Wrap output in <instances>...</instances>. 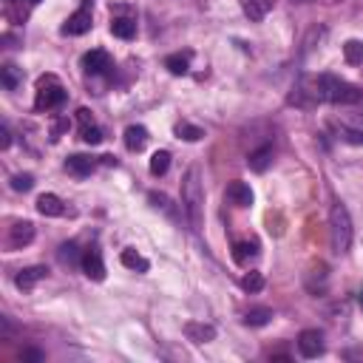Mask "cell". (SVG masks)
Masks as SVG:
<instances>
[{
  "instance_id": "obj_1",
  "label": "cell",
  "mask_w": 363,
  "mask_h": 363,
  "mask_svg": "<svg viewBox=\"0 0 363 363\" xmlns=\"http://www.w3.org/2000/svg\"><path fill=\"white\" fill-rule=\"evenodd\" d=\"M290 102L298 108H315V106H360L363 88L355 83H346L335 74H304L290 94Z\"/></svg>"
},
{
  "instance_id": "obj_2",
  "label": "cell",
  "mask_w": 363,
  "mask_h": 363,
  "mask_svg": "<svg viewBox=\"0 0 363 363\" xmlns=\"http://www.w3.org/2000/svg\"><path fill=\"white\" fill-rule=\"evenodd\" d=\"M182 211L190 222V230H201L204 227V185H201V168L193 165L187 168L185 179H182Z\"/></svg>"
},
{
  "instance_id": "obj_3",
  "label": "cell",
  "mask_w": 363,
  "mask_h": 363,
  "mask_svg": "<svg viewBox=\"0 0 363 363\" xmlns=\"http://www.w3.org/2000/svg\"><path fill=\"white\" fill-rule=\"evenodd\" d=\"M329 236H332V250L338 255L349 252L352 247V239H355V230H352V216L346 211L343 201H335L332 211H329Z\"/></svg>"
},
{
  "instance_id": "obj_4",
  "label": "cell",
  "mask_w": 363,
  "mask_h": 363,
  "mask_svg": "<svg viewBox=\"0 0 363 363\" xmlns=\"http://www.w3.org/2000/svg\"><path fill=\"white\" fill-rule=\"evenodd\" d=\"M66 102V88L55 74H45L37 80V94H34V108L37 111H55Z\"/></svg>"
},
{
  "instance_id": "obj_5",
  "label": "cell",
  "mask_w": 363,
  "mask_h": 363,
  "mask_svg": "<svg viewBox=\"0 0 363 363\" xmlns=\"http://www.w3.org/2000/svg\"><path fill=\"white\" fill-rule=\"evenodd\" d=\"M332 128L338 131V136L349 145H363V111L355 114H341L338 120H332Z\"/></svg>"
},
{
  "instance_id": "obj_6",
  "label": "cell",
  "mask_w": 363,
  "mask_h": 363,
  "mask_svg": "<svg viewBox=\"0 0 363 363\" xmlns=\"http://www.w3.org/2000/svg\"><path fill=\"white\" fill-rule=\"evenodd\" d=\"M91 26H94V15H91V3H85V6H80L66 23H63V34L66 37H80V34H85V31H91Z\"/></svg>"
},
{
  "instance_id": "obj_7",
  "label": "cell",
  "mask_w": 363,
  "mask_h": 363,
  "mask_svg": "<svg viewBox=\"0 0 363 363\" xmlns=\"http://www.w3.org/2000/svg\"><path fill=\"white\" fill-rule=\"evenodd\" d=\"M298 352L304 355V357H318V355H324V335L318 332V329H304L301 335H298Z\"/></svg>"
},
{
  "instance_id": "obj_8",
  "label": "cell",
  "mask_w": 363,
  "mask_h": 363,
  "mask_svg": "<svg viewBox=\"0 0 363 363\" xmlns=\"http://www.w3.org/2000/svg\"><path fill=\"white\" fill-rule=\"evenodd\" d=\"M83 69H85L88 74H108V71L114 69V63H111L108 51L94 48V51H88V55L83 57Z\"/></svg>"
},
{
  "instance_id": "obj_9",
  "label": "cell",
  "mask_w": 363,
  "mask_h": 363,
  "mask_svg": "<svg viewBox=\"0 0 363 363\" xmlns=\"http://www.w3.org/2000/svg\"><path fill=\"white\" fill-rule=\"evenodd\" d=\"M80 267H83V273L91 278V281H102L106 278V264H102V255H99V250H85L83 252V262H80Z\"/></svg>"
},
{
  "instance_id": "obj_10",
  "label": "cell",
  "mask_w": 363,
  "mask_h": 363,
  "mask_svg": "<svg viewBox=\"0 0 363 363\" xmlns=\"http://www.w3.org/2000/svg\"><path fill=\"white\" fill-rule=\"evenodd\" d=\"M34 225L31 222H26V219H20V222H15L12 227H9V247L12 250H20V247H26V244H31L34 241Z\"/></svg>"
},
{
  "instance_id": "obj_11",
  "label": "cell",
  "mask_w": 363,
  "mask_h": 363,
  "mask_svg": "<svg viewBox=\"0 0 363 363\" xmlns=\"http://www.w3.org/2000/svg\"><path fill=\"white\" fill-rule=\"evenodd\" d=\"M77 120H80V139L88 142V145H99V142H102V131L97 128L91 111H88V108H80V111H77Z\"/></svg>"
},
{
  "instance_id": "obj_12",
  "label": "cell",
  "mask_w": 363,
  "mask_h": 363,
  "mask_svg": "<svg viewBox=\"0 0 363 363\" xmlns=\"http://www.w3.org/2000/svg\"><path fill=\"white\" fill-rule=\"evenodd\" d=\"M273 157H276V150H273V145L267 142V145H262V148L250 150L247 165H250V171H252V173H264V171L273 165Z\"/></svg>"
},
{
  "instance_id": "obj_13",
  "label": "cell",
  "mask_w": 363,
  "mask_h": 363,
  "mask_svg": "<svg viewBox=\"0 0 363 363\" xmlns=\"http://www.w3.org/2000/svg\"><path fill=\"white\" fill-rule=\"evenodd\" d=\"M241 12L252 20V23H262L273 9H276V0H239Z\"/></svg>"
},
{
  "instance_id": "obj_14",
  "label": "cell",
  "mask_w": 363,
  "mask_h": 363,
  "mask_svg": "<svg viewBox=\"0 0 363 363\" xmlns=\"http://www.w3.org/2000/svg\"><path fill=\"white\" fill-rule=\"evenodd\" d=\"M185 338L193 343H211L216 338V327L204 321H187L185 324Z\"/></svg>"
},
{
  "instance_id": "obj_15",
  "label": "cell",
  "mask_w": 363,
  "mask_h": 363,
  "mask_svg": "<svg viewBox=\"0 0 363 363\" xmlns=\"http://www.w3.org/2000/svg\"><path fill=\"white\" fill-rule=\"evenodd\" d=\"M94 168H97V159L88 157V153H74V157L66 159V171H69L71 176H80V179L88 176Z\"/></svg>"
},
{
  "instance_id": "obj_16",
  "label": "cell",
  "mask_w": 363,
  "mask_h": 363,
  "mask_svg": "<svg viewBox=\"0 0 363 363\" xmlns=\"http://www.w3.org/2000/svg\"><path fill=\"white\" fill-rule=\"evenodd\" d=\"M258 258V241H236L233 244V262L239 267H250Z\"/></svg>"
},
{
  "instance_id": "obj_17",
  "label": "cell",
  "mask_w": 363,
  "mask_h": 363,
  "mask_svg": "<svg viewBox=\"0 0 363 363\" xmlns=\"http://www.w3.org/2000/svg\"><path fill=\"white\" fill-rule=\"evenodd\" d=\"M225 196H227V201L236 204V207H250V204H252V190H250L247 182H230Z\"/></svg>"
},
{
  "instance_id": "obj_18",
  "label": "cell",
  "mask_w": 363,
  "mask_h": 363,
  "mask_svg": "<svg viewBox=\"0 0 363 363\" xmlns=\"http://www.w3.org/2000/svg\"><path fill=\"white\" fill-rule=\"evenodd\" d=\"M37 211H40L43 216L57 219V216H63V213H66V204H63V199H60V196H55V193H43V196L37 199Z\"/></svg>"
},
{
  "instance_id": "obj_19",
  "label": "cell",
  "mask_w": 363,
  "mask_h": 363,
  "mask_svg": "<svg viewBox=\"0 0 363 363\" xmlns=\"http://www.w3.org/2000/svg\"><path fill=\"white\" fill-rule=\"evenodd\" d=\"M48 276V270L45 267H23L17 276H15V287L17 290H31L37 281H43Z\"/></svg>"
},
{
  "instance_id": "obj_20",
  "label": "cell",
  "mask_w": 363,
  "mask_h": 363,
  "mask_svg": "<svg viewBox=\"0 0 363 363\" xmlns=\"http://www.w3.org/2000/svg\"><path fill=\"white\" fill-rule=\"evenodd\" d=\"M145 145H148V131L142 125H128L125 128V148L131 153H139Z\"/></svg>"
},
{
  "instance_id": "obj_21",
  "label": "cell",
  "mask_w": 363,
  "mask_h": 363,
  "mask_svg": "<svg viewBox=\"0 0 363 363\" xmlns=\"http://www.w3.org/2000/svg\"><path fill=\"white\" fill-rule=\"evenodd\" d=\"M165 69H168L173 77L187 74V69H190V51H176V55H168V57H165Z\"/></svg>"
},
{
  "instance_id": "obj_22",
  "label": "cell",
  "mask_w": 363,
  "mask_h": 363,
  "mask_svg": "<svg viewBox=\"0 0 363 363\" xmlns=\"http://www.w3.org/2000/svg\"><path fill=\"white\" fill-rule=\"evenodd\" d=\"M111 34L120 40H134L136 37V20L134 17H114L111 20Z\"/></svg>"
},
{
  "instance_id": "obj_23",
  "label": "cell",
  "mask_w": 363,
  "mask_h": 363,
  "mask_svg": "<svg viewBox=\"0 0 363 363\" xmlns=\"http://www.w3.org/2000/svg\"><path fill=\"white\" fill-rule=\"evenodd\" d=\"M0 83H3L6 91H17V85L23 83V69H17L15 63H6L0 69Z\"/></svg>"
},
{
  "instance_id": "obj_24",
  "label": "cell",
  "mask_w": 363,
  "mask_h": 363,
  "mask_svg": "<svg viewBox=\"0 0 363 363\" xmlns=\"http://www.w3.org/2000/svg\"><path fill=\"white\" fill-rule=\"evenodd\" d=\"M120 262H122V267H128V270H134V273H148V258L145 255H139L136 250H122V255H120Z\"/></svg>"
},
{
  "instance_id": "obj_25",
  "label": "cell",
  "mask_w": 363,
  "mask_h": 363,
  "mask_svg": "<svg viewBox=\"0 0 363 363\" xmlns=\"http://www.w3.org/2000/svg\"><path fill=\"white\" fill-rule=\"evenodd\" d=\"M343 60L349 66H363V40H346L343 43Z\"/></svg>"
},
{
  "instance_id": "obj_26",
  "label": "cell",
  "mask_w": 363,
  "mask_h": 363,
  "mask_svg": "<svg viewBox=\"0 0 363 363\" xmlns=\"http://www.w3.org/2000/svg\"><path fill=\"white\" fill-rule=\"evenodd\" d=\"M270 321H273V309H267V306H255V309H250V313L244 315L247 327H264Z\"/></svg>"
},
{
  "instance_id": "obj_27",
  "label": "cell",
  "mask_w": 363,
  "mask_h": 363,
  "mask_svg": "<svg viewBox=\"0 0 363 363\" xmlns=\"http://www.w3.org/2000/svg\"><path fill=\"white\" fill-rule=\"evenodd\" d=\"M168 168H171V153L168 150H157V153H153V157H150V173L153 176H165Z\"/></svg>"
},
{
  "instance_id": "obj_28",
  "label": "cell",
  "mask_w": 363,
  "mask_h": 363,
  "mask_svg": "<svg viewBox=\"0 0 363 363\" xmlns=\"http://www.w3.org/2000/svg\"><path fill=\"white\" fill-rule=\"evenodd\" d=\"M241 290H247V292H262V290H264V276L255 273V270L244 273V276H241Z\"/></svg>"
},
{
  "instance_id": "obj_29",
  "label": "cell",
  "mask_w": 363,
  "mask_h": 363,
  "mask_svg": "<svg viewBox=\"0 0 363 363\" xmlns=\"http://www.w3.org/2000/svg\"><path fill=\"white\" fill-rule=\"evenodd\" d=\"M176 136H179V139H185V142H199V139L204 136V131H201L199 125L179 122V125H176Z\"/></svg>"
},
{
  "instance_id": "obj_30",
  "label": "cell",
  "mask_w": 363,
  "mask_h": 363,
  "mask_svg": "<svg viewBox=\"0 0 363 363\" xmlns=\"http://www.w3.org/2000/svg\"><path fill=\"white\" fill-rule=\"evenodd\" d=\"M148 201H150L153 207H157V211H162V213L173 216V204H171V199H168L165 193H157V190H153V193H148Z\"/></svg>"
},
{
  "instance_id": "obj_31",
  "label": "cell",
  "mask_w": 363,
  "mask_h": 363,
  "mask_svg": "<svg viewBox=\"0 0 363 363\" xmlns=\"http://www.w3.org/2000/svg\"><path fill=\"white\" fill-rule=\"evenodd\" d=\"M60 262H66V264L83 262V255H77V244H74V241H69V244L60 247Z\"/></svg>"
},
{
  "instance_id": "obj_32",
  "label": "cell",
  "mask_w": 363,
  "mask_h": 363,
  "mask_svg": "<svg viewBox=\"0 0 363 363\" xmlns=\"http://www.w3.org/2000/svg\"><path fill=\"white\" fill-rule=\"evenodd\" d=\"M31 187H34V176H31V173H17V176H12V190L26 193V190H31Z\"/></svg>"
},
{
  "instance_id": "obj_33",
  "label": "cell",
  "mask_w": 363,
  "mask_h": 363,
  "mask_svg": "<svg viewBox=\"0 0 363 363\" xmlns=\"http://www.w3.org/2000/svg\"><path fill=\"white\" fill-rule=\"evenodd\" d=\"M0 136H3V139H0V148H9L12 145V134H9V125H3V128H0Z\"/></svg>"
},
{
  "instance_id": "obj_34",
  "label": "cell",
  "mask_w": 363,
  "mask_h": 363,
  "mask_svg": "<svg viewBox=\"0 0 363 363\" xmlns=\"http://www.w3.org/2000/svg\"><path fill=\"white\" fill-rule=\"evenodd\" d=\"M20 357H23V360H43V352H40V349H26Z\"/></svg>"
},
{
  "instance_id": "obj_35",
  "label": "cell",
  "mask_w": 363,
  "mask_h": 363,
  "mask_svg": "<svg viewBox=\"0 0 363 363\" xmlns=\"http://www.w3.org/2000/svg\"><path fill=\"white\" fill-rule=\"evenodd\" d=\"M29 3H31V6H34V3H40V0H29Z\"/></svg>"
},
{
  "instance_id": "obj_36",
  "label": "cell",
  "mask_w": 363,
  "mask_h": 363,
  "mask_svg": "<svg viewBox=\"0 0 363 363\" xmlns=\"http://www.w3.org/2000/svg\"><path fill=\"white\" fill-rule=\"evenodd\" d=\"M360 304H363V290H360Z\"/></svg>"
},
{
  "instance_id": "obj_37",
  "label": "cell",
  "mask_w": 363,
  "mask_h": 363,
  "mask_svg": "<svg viewBox=\"0 0 363 363\" xmlns=\"http://www.w3.org/2000/svg\"><path fill=\"white\" fill-rule=\"evenodd\" d=\"M298 3H309V0H298Z\"/></svg>"
}]
</instances>
